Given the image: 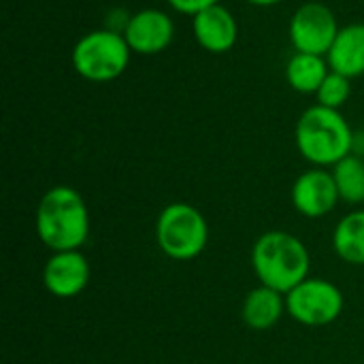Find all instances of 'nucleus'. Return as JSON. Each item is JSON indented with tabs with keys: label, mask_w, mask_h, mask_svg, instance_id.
Masks as SVG:
<instances>
[{
	"label": "nucleus",
	"mask_w": 364,
	"mask_h": 364,
	"mask_svg": "<svg viewBox=\"0 0 364 364\" xmlns=\"http://www.w3.org/2000/svg\"><path fill=\"white\" fill-rule=\"evenodd\" d=\"M36 235L51 252L79 250L90 235V213L83 196L68 186L47 190L36 207Z\"/></svg>",
	"instance_id": "f257e3e1"
},
{
	"label": "nucleus",
	"mask_w": 364,
	"mask_h": 364,
	"mask_svg": "<svg viewBox=\"0 0 364 364\" xmlns=\"http://www.w3.org/2000/svg\"><path fill=\"white\" fill-rule=\"evenodd\" d=\"M286 311L303 326H326L341 316L343 294L333 282L307 277L286 294Z\"/></svg>",
	"instance_id": "423d86ee"
},
{
	"label": "nucleus",
	"mask_w": 364,
	"mask_h": 364,
	"mask_svg": "<svg viewBox=\"0 0 364 364\" xmlns=\"http://www.w3.org/2000/svg\"><path fill=\"white\" fill-rule=\"evenodd\" d=\"M245 2H250L254 6H273V4H279L284 0H245Z\"/></svg>",
	"instance_id": "6ab92c4d"
},
{
	"label": "nucleus",
	"mask_w": 364,
	"mask_h": 364,
	"mask_svg": "<svg viewBox=\"0 0 364 364\" xmlns=\"http://www.w3.org/2000/svg\"><path fill=\"white\" fill-rule=\"evenodd\" d=\"M333 250L343 262L364 267V211L341 218L333 232Z\"/></svg>",
	"instance_id": "2eb2a0df"
},
{
	"label": "nucleus",
	"mask_w": 364,
	"mask_h": 364,
	"mask_svg": "<svg viewBox=\"0 0 364 364\" xmlns=\"http://www.w3.org/2000/svg\"><path fill=\"white\" fill-rule=\"evenodd\" d=\"M192 32L196 43L209 53H226L237 45L239 23L230 9L222 2L213 4L192 17Z\"/></svg>",
	"instance_id": "9b49d317"
},
{
	"label": "nucleus",
	"mask_w": 364,
	"mask_h": 364,
	"mask_svg": "<svg viewBox=\"0 0 364 364\" xmlns=\"http://www.w3.org/2000/svg\"><path fill=\"white\" fill-rule=\"evenodd\" d=\"M339 23L335 13L322 2H305L301 4L290 19V43L299 53L324 55L331 51Z\"/></svg>",
	"instance_id": "0eeeda50"
},
{
	"label": "nucleus",
	"mask_w": 364,
	"mask_h": 364,
	"mask_svg": "<svg viewBox=\"0 0 364 364\" xmlns=\"http://www.w3.org/2000/svg\"><path fill=\"white\" fill-rule=\"evenodd\" d=\"M301 156L314 166H335L354 149V132L348 119L322 105L309 107L296 122L294 130Z\"/></svg>",
	"instance_id": "f03ea898"
},
{
	"label": "nucleus",
	"mask_w": 364,
	"mask_h": 364,
	"mask_svg": "<svg viewBox=\"0 0 364 364\" xmlns=\"http://www.w3.org/2000/svg\"><path fill=\"white\" fill-rule=\"evenodd\" d=\"M326 62L333 73L348 79L364 75V23H348L339 30Z\"/></svg>",
	"instance_id": "f8f14e48"
},
{
	"label": "nucleus",
	"mask_w": 364,
	"mask_h": 364,
	"mask_svg": "<svg viewBox=\"0 0 364 364\" xmlns=\"http://www.w3.org/2000/svg\"><path fill=\"white\" fill-rule=\"evenodd\" d=\"M124 38L130 45L132 53L156 55L171 47L175 38V21L166 11L141 9L130 15Z\"/></svg>",
	"instance_id": "6e6552de"
},
{
	"label": "nucleus",
	"mask_w": 364,
	"mask_h": 364,
	"mask_svg": "<svg viewBox=\"0 0 364 364\" xmlns=\"http://www.w3.org/2000/svg\"><path fill=\"white\" fill-rule=\"evenodd\" d=\"M168 6L177 13H183V15H196L213 4H220V0H166Z\"/></svg>",
	"instance_id": "a211bd4d"
},
{
	"label": "nucleus",
	"mask_w": 364,
	"mask_h": 364,
	"mask_svg": "<svg viewBox=\"0 0 364 364\" xmlns=\"http://www.w3.org/2000/svg\"><path fill=\"white\" fill-rule=\"evenodd\" d=\"M333 179L337 183L339 198L350 205L364 203V162L358 156H346L333 166Z\"/></svg>",
	"instance_id": "dca6fc26"
},
{
	"label": "nucleus",
	"mask_w": 364,
	"mask_h": 364,
	"mask_svg": "<svg viewBox=\"0 0 364 364\" xmlns=\"http://www.w3.org/2000/svg\"><path fill=\"white\" fill-rule=\"evenodd\" d=\"M90 282V264L79 250L53 252L43 269V284L51 296L73 299L85 290Z\"/></svg>",
	"instance_id": "9d476101"
},
{
	"label": "nucleus",
	"mask_w": 364,
	"mask_h": 364,
	"mask_svg": "<svg viewBox=\"0 0 364 364\" xmlns=\"http://www.w3.org/2000/svg\"><path fill=\"white\" fill-rule=\"evenodd\" d=\"M252 267L262 286L288 294L309 275L305 243L284 230L264 232L252 250Z\"/></svg>",
	"instance_id": "7ed1b4c3"
},
{
	"label": "nucleus",
	"mask_w": 364,
	"mask_h": 364,
	"mask_svg": "<svg viewBox=\"0 0 364 364\" xmlns=\"http://www.w3.org/2000/svg\"><path fill=\"white\" fill-rule=\"evenodd\" d=\"M331 66L324 55L314 53H294L286 64V79L292 90L301 94H316L324 79L328 77Z\"/></svg>",
	"instance_id": "4468645a"
},
{
	"label": "nucleus",
	"mask_w": 364,
	"mask_h": 364,
	"mask_svg": "<svg viewBox=\"0 0 364 364\" xmlns=\"http://www.w3.org/2000/svg\"><path fill=\"white\" fill-rule=\"evenodd\" d=\"M156 239L164 256L188 262L205 252L209 241V226L196 207L188 203H173L158 215Z\"/></svg>",
	"instance_id": "39448f33"
},
{
	"label": "nucleus",
	"mask_w": 364,
	"mask_h": 364,
	"mask_svg": "<svg viewBox=\"0 0 364 364\" xmlns=\"http://www.w3.org/2000/svg\"><path fill=\"white\" fill-rule=\"evenodd\" d=\"M337 183L333 179V173L316 166L305 173H301L292 186V205L294 209L311 220L328 215L337 203H339Z\"/></svg>",
	"instance_id": "1a4fd4ad"
},
{
	"label": "nucleus",
	"mask_w": 364,
	"mask_h": 364,
	"mask_svg": "<svg viewBox=\"0 0 364 364\" xmlns=\"http://www.w3.org/2000/svg\"><path fill=\"white\" fill-rule=\"evenodd\" d=\"M284 311H286V294L260 284L258 288L247 292L241 316L247 328L269 331L279 322Z\"/></svg>",
	"instance_id": "ddd939ff"
},
{
	"label": "nucleus",
	"mask_w": 364,
	"mask_h": 364,
	"mask_svg": "<svg viewBox=\"0 0 364 364\" xmlns=\"http://www.w3.org/2000/svg\"><path fill=\"white\" fill-rule=\"evenodd\" d=\"M130 45L124 34L113 30H92L83 34L73 47L70 62L79 77L92 83H107L117 79L130 62Z\"/></svg>",
	"instance_id": "20e7f679"
},
{
	"label": "nucleus",
	"mask_w": 364,
	"mask_h": 364,
	"mask_svg": "<svg viewBox=\"0 0 364 364\" xmlns=\"http://www.w3.org/2000/svg\"><path fill=\"white\" fill-rule=\"evenodd\" d=\"M350 92H352L350 79L331 70L328 77L324 79V83L320 85V90L316 92V98H318V105L339 111L348 102Z\"/></svg>",
	"instance_id": "f3484780"
}]
</instances>
